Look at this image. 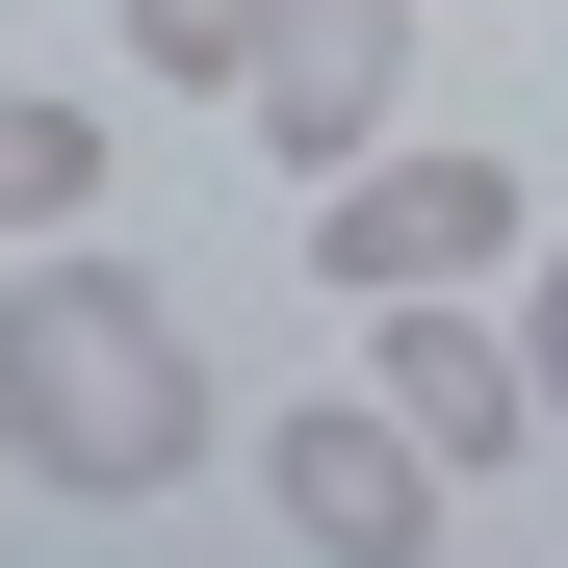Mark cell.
Masks as SVG:
<instances>
[{"label": "cell", "instance_id": "cell-1", "mask_svg": "<svg viewBox=\"0 0 568 568\" xmlns=\"http://www.w3.org/2000/svg\"><path fill=\"white\" fill-rule=\"evenodd\" d=\"M207 439H233V414H207V336H181V284L78 258V233H27V258H0V465H27V491L155 517Z\"/></svg>", "mask_w": 568, "mask_h": 568}, {"label": "cell", "instance_id": "cell-2", "mask_svg": "<svg viewBox=\"0 0 568 568\" xmlns=\"http://www.w3.org/2000/svg\"><path fill=\"white\" fill-rule=\"evenodd\" d=\"M284 233H311V284L414 311V284H491V258H517V155H439V130H388V155L284 181Z\"/></svg>", "mask_w": 568, "mask_h": 568}, {"label": "cell", "instance_id": "cell-3", "mask_svg": "<svg viewBox=\"0 0 568 568\" xmlns=\"http://www.w3.org/2000/svg\"><path fill=\"white\" fill-rule=\"evenodd\" d=\"M258 491H284L311 568H439V491H465V465H439L388 388H336V414H258Z\"/></svg>", "mask_w": 568, "mask_h": 568}, {"label": "cell", "instance_id": "cell-4", "mask_svg": "<svg viewBox=\"0 0 568 568\" xmlns=\"http://www.w3.org/2000/svg\"><path fill=\"white\" fill-rule=\"evenodd\" d=\"M414 27H439V0H284V27H258V78H233V104H258V155H284V181L388 155V130H414Z\"/></svg>", "mask_w": 568, "mask_h": 568}, {"label": "cell", "instance_id": "cell-5", "mask_svg": "<svg viewBox=\"0 0 568 568\" xmlns=\"http://www.w3.org/2000/svg\"><path fill=\"white\" fill-rule=\"evenodd\" d=\"M362 388H388L439 465H517V439H542V362L491 336V284H414V311H362Z\"/></svg>", "mask_w": 568, "mask_h": 568}, {"label": "cell", "instance_id": "cell-6", "mask_svg": "<svg viewBox=\"0 0 568 568\" xmlns=\"http://www.w3.org/2000/svg\"><path fill=\"white\" fill-rule=\"evenodd\" d=\"M104 207V104H52V78H0V258Z\"/></svg>", "mask_w": 568, "mask_h": 568}, {"label": "cell", "instance_id": "cell-7", "mask_svg": "<svg viewBox=\"0 0 568 568\" xmlns=\"http://www.w3.org/2000/svg\"><path fill=\"white\" fill-rule=\"evenodd\" d=\"M258 27H284V0H130V78H181V104H233V78H258Z\"/></svg>", "mask_w": 568, "mask_h": 568}, {"label": "cell", "instance_id": "cell-8", "mask_svg": "<svg viewBox=\"0 0 568 568\" xmlns=\"http://www.w3.org/2000/svg\"><path fill=\"white\" fill-rule=\"evenodd\" d=\"M517 362H542V439H568V233L517 258Z\"/></svg>", "mask_w": 568, "mask_h": 568}]
</instances>
